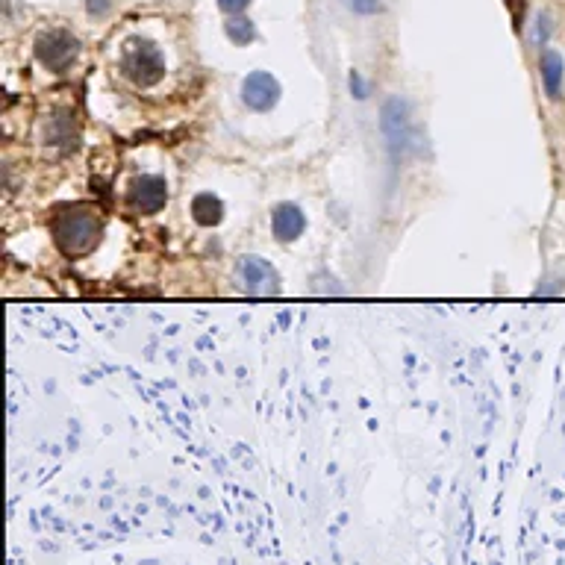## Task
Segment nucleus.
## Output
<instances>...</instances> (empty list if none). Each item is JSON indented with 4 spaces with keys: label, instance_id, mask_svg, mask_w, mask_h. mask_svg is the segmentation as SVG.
Segmentation results:
<instances>
[{
    "label": "nucleus",
    "instance_id": "obj_14",
    "mask_svg": "<svg viewBox=\"0 0 565 565\" xmlns=\"http://www.w3.org/2000/svg\"><path fill=\"white\" fill-rule=\"evenodd\" d=\"M357 12H377L380 9V3L377 0H348Z\"/></svg>",
    "mask_w": 565,
    "mask_h": 565
},
{
    "label": "nucleus",
    "instance_id": "obj_8",
    "mask_svg": "<svg viewBox=\"0 0 565 565\" xmlns=\"http://www.w3.org/2000/svg\"><path fill=\"white\" fill-rule=\"evenodd\" d=\"M307 227V218L304 212L295 204H280L271 215V230L280 242H295Z\"/></svg>",
    "mask_w": 565,
    "mask_h": 565
},
{
    "label": "nucleus",
    "instance_id": "obj_1",
    "mask_svg": "<svg viewBox=\"0 0 565 565\" xmlns=\"http://www.w3.org/2000/svg\"><path fill=\"white\" fill-rule=\"evenodd\" d=\"M51 233L53 245L65 257H86L98 248L103 224L89 206H59L51 218Z\"/></svg>",
    "mask_w": 565,
    "mask_h": 565
},
{
    "label": "nucleus",
    "instance_id": "obj_5",
    "mask_svg": "<svg viewBox=\"0 0 565 565\" xmlns=\"http://www.w3.org/2000/svg\"><path fill=\"white\" fill-rule=\"evenodd\" d=\"M239 277L251 295H277L280 292V277L268 259L242 257L239 259Z\"/></svg>",
    "mask_w": 565,
    "mask_h": 565
},
{
    "label": "nucleus",
    "instance_id": "obj_3",
    "mask_svg": "<svg viewBox=\"0 0 565 565\" xmlns=\"http://www.w3.org/2000/svg\"><path fill=\"white\" fill-rule=\"evenodd\" d=\"M77 53H80V42H77L68 30H48V33H42L39 42H36V56H39V62H42L48 71H56V74L68 71V68L74 65Z\"/></svg>",
    "mask_w": 565,
    "mask_h": 565
},
{
    "label": "nucleus",
    "instance_id": "obj_9",
    "mask_svg": "<svg viewBox=\"0 0 565 565\" xmlns=\"http://www.w3.org/2000/svg\"><path fill=\"white\" fill-rule=\"evenodd\" d=\"M539 68H542V83H545V92H548L551 98H560V92H563V80H565L563 56H560L557 51H545L542 53Z\"/></svg>",
    "mask_w": 565,
    "mask_h": 565
},
{
    "label": "nucleus",
    "instance_id": "obj_12",
    "mask_svg": "<svg viewBox=\"0 0 565 565\" xmlns=\"http://www.w3.org/2000/svg\"><path fill=\"white\" fill-rule=\"evenodd\" d=\"M248 3H251V0H218V6H221L227 15H242V12L248 9Z\"/></svg>",
    "mask_w": 565,
    "mask_h": 565
},
{
    "label": "nucleus",
    "instance_id": "obj_2",
    "mask_svg": "<svg viewBox=\"0 0 565 565\" xmlns=\"http://www.w3.org/2000/svg\"><path fill=\"white\" fill-rule=\"evenodd\" d=\"M121 74L130 83L148 89L165 77V56L148 39H130L121 51Z\"/></svg>",
    "mask_w": 565,
    "mask_h": 565
},
{
    "label": "nucleus",
    "instance_id": "obj_7",
    "mask_svg": "<svg viewBox=\"0 0 565 565\" xmlns=\"http://www.w3.org/2000/svg\"><path fill=\"white\" fill-rule=\"evenodd\" d=\"M383 133L389 136V142L395 148H407L412 142V124L410 112H407V103L392 98V101L383 106Z\"/></svg>",
    "mask_w": 565,
    "mask_h": 565
},
{
    "label": "nucleus",
    "instance_id": "obj_11",
    "mask_svg": "<svg viewBox=\"0 0 565 565\" xmlns=\"http://www.w3.org/2000/svg\"><path fill=\"white\" fill-rule=\"evenodd\" d=\"M227 39H230L233 45H251V42L257 39V30H254V24H251L248 18L233 15V18L227 21Z\"/></svg>",
    "mask_w": 565,
    "mask_h": 565
},
{
    "label": "nucleus",
    "instance_id": "obj_10",
    "mask_svg": "<svg viewBox=\"0 0 565 565\" xmlns=\"http://www.w3.org/2000/svg\"><path fill=\"white\" fill-rule=\"evenodd\" d=\"M192 218H195L201 227H215V224L224 218V204H221L212 192H201V195H195V201H192Z\"/></svg>",
    "mask_w": 565,
    "mask_h": 565
},
{
    "label": "nucleus",
    "instance_id": "obj_6",
    "mask_svg": "<svg viewBox=\"0 0 565 565\" xmlns=\"http://www.w3.org/2000/svg\"><path fill=\"white\" fill-rule=\"evenodd\" d=\"M242 101L248 103L254 112H268L280 101V83L268 71H254L242 83Z\"/></svg>",
    "mask_w": 565,
    "mask_h": 565
},
{
    "label": "nucleus",
    "instance_id": "obj_4",
    "mask_svg": "<svg viewBox=\"0 0 565 565\" xmlns=\"http://www.w3.org/2000/svg\"><path fill=\"white\" fill-rule=\"evenodd\" d=\"M127 204L139 215H154L168 204V183L156 174H145V177L133 180V186L127 192Z\"/></svg>",
    "mask_w": 565,
    "mask_h": 565
},
{
    "label": "nucleus",
    "instance_id": "obj_13",
    "mask_svg": "<svg viewBox=\"0 0 565 565\" xmlns=\"http://www.w3.org/2000/svg\"><path fill=\"white\" fill-rule=\"evenodd\" d=\"M351 92H354L357 98H368V89H365V83H362V77L357 71L351 74Z\"/></svg>",
    "mask_w": 565,
    "mask_h": 565
}]
</instances>
